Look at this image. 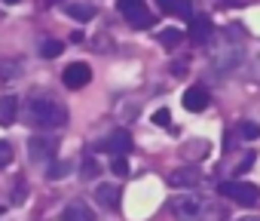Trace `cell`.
Returning a JSON list of instances; mask_svg holds the SVG:
<instances>
[{"instance_id": "23", "label": "cell", "mask_w": 260, "mask_h": 221, "mask_svg": "<svg viewBox=\"0 0 260 221\" xmlns=\"http://www.w3.org/2000/svg\"><path fill=\"white\" fill-rule=\"evenodd\" d=\"M10 160H13V148H10L7 142H0V169H4Z\"/></svg>"}, {"instance_id": "16", "label": "cell", "mask_w": 260, "mask_h": 221, "mask_svg": "<svg viewBox=\"0 0 260 221\" xmlns=\"http://www.w3.org/2000/svg\"><path fill=\"white\" fill-rule=\"evenodd\" d=\"M64 13L71 19H77V22H92L95 19V7H89V4H68Z\"/></svg>"}, {"instance_id": "2", "label": "cell", "mask_w": 260, "mask_h": 221, "mask_svg": "<svg viewBox=\"0 0 260 221\" xmlns=\"http://www.w3.org/2000/svg\"><path fill=\"white\" fill-rule=\"evenodd\" d=\"M220 197H230L239 206H254L260 200V187L251 181H223L220 184Z\"/></svg>"}, {"instance_id": "1", "label": "cell", "mask_w": 260, "mask_h": 221, "mask_svg": "<svg viewBox=\"0 0 260 221\" xmlns=\"http://www.w3.org/2000/svg\"><path fill=\"white\" fill-rule=\"evenodd\" d=\"M25 120H28V126H37V129H61L68 123V110H64V104H58L52 98H28Z\"/></svg>"}, {"instance_id": "5", "label": "cell", "mask_w": 260, "mask_h": 221, "mask_svg": "<svg viewBox=\"0 0 260 221\" xmlns=\"http://www.w3.org/2000/svg\"><path fill=\"white\" fill-rule=\"evenodd\" d=\"M98 151H107V154H113V157H122V154L132 151V135H128L125 129H113L107 139L98 142Z\"/></svg>"}, {"instance_id": "21", "label": "cell", "mask_w": 260, "mask_h": 221, "mask_svg": "<svg viewBox=\"0 0 260 221\" xmlns=\"http://www.w3.org/2000/svg\"><path fill=\"white\" fill-rule=\"evenodd\" d=\"M68 172H71V163H68V160H58V163H52V166H49L46 178H49V181H55V178H64Z\"/></svg>"}, {"instance_id": "20", "label": "cell", "mask_w": 260, "mask_h": 221, "mask_svg": "<svg viewBox=\"0 0 260 221\" xmlns=\"http://www.w3.org/2000/svg\"><path fill=\"white\" fill-rule=\"evenodd\" d=\"M40 56H43V59H55V56H61V43L52 40V37H46V40L40 43Z\"/></svg>"}, {"instance_id": "24", "label": "cell", "mask_w": 260, "mask_h": 221, "mask_svg": "<svg viewBox=\"0 0 260 221\" xmlns=\"http://www.w3.org/2000/svg\"><path fill=\"white\" fill-rule=\"evenodd\" d=\"M153 120H156V126H169V120H172V114H169V107H159L156 114H153Z\"/></svg>"}, {"instance_id": "6", "label": "cell", "mask_w": 260, "mask_h": 221, "mask_svg": "<svg viewBox=\"0 0 260 221\" xmlns=\"http://www.w3.org/2000/svg\"><path fill=\"white\" fill-rule=\"evenodd\" d=\"M61 80H64V86H68V89H83V86L92 80V68H89L86 62H74V65H68V68H64Z\"/></svg>"}, {"instance_id": "28", "label": "cell", "mask_w": 260, "mask_h": 221, "mask_svg": "<svg viewBox=\"0 0 260 221\" xmlns=\"http://www.w3.org/2000/svg\"><path fill=\"white\" fill-rule=\"evenodd\" d=\"M172 71H175L178 77H184V71H187V62H175V65H172Z\"/></svg>"}, {"instance_id": "9", "label": "cell", "mask_w": 260, "mask_h": 221, "mask_svg": "<svg viewBox=\"0 0 260 221\" xmlns=\"http://www.w3.org/2000/svg\"><path fill=\"white\" fill-rule=\"evenodd\" d=\"M61 221H95V212L89 209V203H83V200H74V203H68V206H64V212H61Z\"/></svg>"}, {"instance_id": "25", "label": "cell", "mask_w": 260, "mask_h": 221, "mask_svg": "<svg viewBox=\"0 0 260 221\" xmlns=\"http://www.w3.org/2000/svg\"><path fill=\"white\" fill-rule=\"evenodd\" d=\"M95 175H98L95 160H83V178H95Z\"/></svg>"}, {"instance_id": "12", "label": "cell", "mask_w": 260, "mask_h": 221, "mask_svg": "<svg viewBox=\"0 0 260 221\" xmlns=\"http://www.w3.org/2000/svg\"><path fill=\"white\" fill-rule=\"evenodd\" d=\"M19 117V98L16 95H0V126H13Z\"/></svg>"}, {"instance_id": "27", "label": "cell", "mask_w": 260, "mask_h": 221, "mask_svg": "<svg viewBox=\"0 0 260 221\" xmlns=\"http://www.w3.org/2000/svg\"><path fill=\"white\" fill-rule=\"evenodd\" d=\"M13 203H16V206L25 203V184H22V178H19V184H16V197H13Z\"/></svg>"}, {"instance_id": "4", "label": "cell", "mask_w": 260, "mask_h": 221, "mask_svg": "<svg viewBox=\"0 0 260 221\" xmlns=\"http://www.w3.org/2000/svg\"><path fill=\"white\" fill-rule=\"evenodd\" d=\"M172 215H175V221H202V203L196 197H175Z\"/></svg>"}, {"instance_id": "29", "label": "cell", "mask_w": 260, "mask_h": 221, "mask_svg": "<svg viewBox=\"0 0 260 221\" xmlns=\"http://www.w3.org/2000/svg\"><path fill=\"white\" fill-rule=\"evenodd\" d=\"M236 221H260L257 215H248V218H236Z\"/></svg>"}, {"instance_id": "17", "label": "cell", "mask_w": 260, "mask_h": 221, "mask_svg": "<svg viewBox=\"0 0 260 221\" xmlns=\"http://www.w3.org/2000/svg\"><path fill=\"white\" fill-rule=\"evenodd\" d=\"M208 34H211V22H208V19H193V22H190V37H193L196 43H202Z\"/></svg>"}, {"instance_id": "15", "label": "cell", "mask_w": 260, "mask_h": 221, "mask_svg": "<svg viewBox=\"0 0 260 221\" xmlns=\"http://www.w3.org/2000/svg\"><path fill=\"white\" fill-rule=\"evenodd\" d=\"M19 74H22V59H13V56L0 59V80H16Z\"/></svg>"}, {"instance_id": "18", "label": "cell", "mask_w": 260, "mask_h": 221, "mask_svg": "<svg viewBox=\"0 0 260 221\" xmlns=\"http://www.w3.org/2000/svg\"><path fill=\"white\" fill-rule=\"evenodd\" d=\"M156 40H159L162 46H172V49H178V43L184 40V34H181L178 28H166V31H159V34H156Z\"/></svg>"}, {"instance_id": "31", "label": "cell", "mask_w": 260, "mask_h": 221, "mask_svg": "<svg viewBox=\"0 0 260 221\" xmlns=\"http://www.w3.org/2000/svg\"><path fill=\"white\" fill-rule=\"evenodd\" d=\"M7 4H19V0H7Z\"/></svg>"}, {"instance_id": "11", "label": "cell", "mask_w": 260, "mask_h": 221, "mask_svg": "<svg viewBox=\"0 0 260 221\" xmlns=\"http://www.w3.org/2000/svg\"><path fill=\"white\" fill-rule=\"evenodd\" d=\"M199 169H193V166H184V169H175L172 175H169V184L172 187H196L199 184Z\"/></svg>"}, {"instance_id": "14", "label": "cell", "mask_w": 260, "mask_h": 221, "mask_svg": "<svg viewBox=\"0 0 260 221\" xmlns=\"http://www.w3.org/2000/svg\"><path fill=\"white\" fill-rule=\"evenodd\" d=\"M95 200H98L104 209H116V206H119V187H116V184H98V187H95Z\"/></svg>"}, {"instance_id": "30", "label": "cell", "mask_w": 260, "mask_h": 221, "mask_svg": "<svg viewBox=\"0 0 260 221\" xmlns=\"http://www.w3.org/2000/svg\"><path fill=\"white\" fill-rule=\"evenodd\" d=\"M220 4H226V7H233V4H236V0H220Z\"/></svg>"}, {"instance_id": "19", "label": "cell", "mask_w": 260, "mask_h": 221, "mask_svg": "<svg viewBox=\"0 0 260 221\" xmlns=\"http://www.w3.org/2000/svg\"><path fill=\"white\" fill-rule=\"evenodd\" d=\"M205 154H208V142H199V139L187 142V151H184L187 160H196V157H205Z\"/></svg>"}, {"instance_id": "7", "label": "cell", "mask_w": 260, "mask_h": 221, "mask_svg": "<svg viewBox=\"0 0 260 221\" xmlns=\"http://www.w3.org/2000/svg\"><path fill=\"white\" fill-rule=\"evenodd\" d=\"M28 157H31V163H43V160L55 157V142L46 139V135L31 139V142H28Z\"/></svg>"}, {"instance_id": "26", "label": "cell", "mask_w": 260, "mask_h": 221, "mask_svg": "<svg viewBox=\"0 0 260 221\" xmlns=\"http://www.w3.org/2000/svg\"><path fill=\"white\" fill-rule=\"evenodd\" d=\"M242 139H260V126H251V123H242Z\"/></svg>"}, {"instance_id": "22", "label": "cell", "mask_w": 260, "mask_h": 221, "mask_svg": "<svg viewBox=\"0 0 260 221\" xmlns=\"http://www.w3.org/2000/svg\"><path fill=\"white\" fill-rule=\"evenodd\" d=\"M110 169H113L116 175H128V163H125V157H113V163H110Z\"/></svg>"}, {"instance_id": "8", "label": "cell", "mask_w": 260, "mask_h": 221, "mask_svg": "<svg viewBox=\"0 0 260 221\" xmlns=\"http://www.w3.org/2000/svg\"><path fill=\"white\" fill-rule=\"evenodd\" d=\"M242 65V49H223L214 56V71L217 74H230Z\"/></svg>"}, {"instance_id": "13", "label": "cell", "mask_w": 260, "mask_h": 221, "mask_svg": "<svg viewBox=\"0 0 260 221\" xmlns=\"http://www.w3.org/2000/svg\"><path fill=\"white\" fill-rule=\"evenodd\" d=\"M159 10L169 13V16H181V19H190V22H193V7H190V0H159Z\"/></svg>"}, {"instance_id": "3", "label": "cell", "mask_w": 260, "mask_h": 221, "mask_svg": "<svg viewBox=\"0 0 260 221\" xmlns=\"http://www.w3.org/2000/svg\"><path fill=\"white\" fill-rule=\"evenodd\" d=\"M116 10L125 16V22L132 28H150L153 25V16H150L144 0H116Z\"/></svg>"}, {"instance_id": "10", "label": "cell", "mask_w": 260, "mask_h": 221, "mask_svg": "<svg viewBox=\"0 0 260 221\" xmlns=\"http://www.w3.org/2000/svg\"><path fill=\"white\" fill-rule=\"evenodd\" d=\"M184 107L193 110V114L205 110V107H208V92H205V86H190V89L184 92Z\"/></svg>"}]
</instances>
